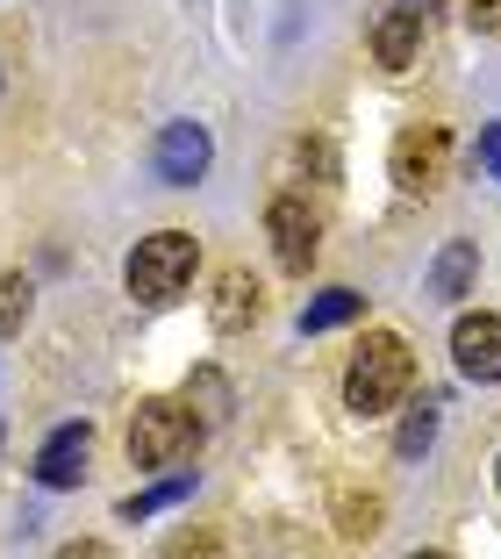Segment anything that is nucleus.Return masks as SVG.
<instances>
[{"label": "nucleus", "mask_w": 501, "mask_h": 559, "mask_svg": "<svg viewBox=\"0 0 501 559\" xmlns=\"http://www.w3.org/2000/svg\"><path fill=\"white\" fill-rule=\"evenodd\" d=\"M416 388V352L394 330H366V345L344 366V409L351 416H394Z\"/></svg>", "instance_id": "f257e3e1"}, {"label": "nucleus", "mask_w": 501, "mask_h": 559, "mask_svg": "<svg viewBox=\"0 0 501 559\" xmlns=\"http://www.w3.org/2000/svg\"><path fill=\"white\" fill-rule=\"evenodd\" d=\"M201 438H208V424H201L187 402H165V395H151V402H136V416H130V466L136 474H151V466H179V460H194L201 452Z\"/></svg>", "instance_id": "f03ea898"}, {"label": "nucleus", "mask_w": 501, "mask_h": 559, "mask_svg": "<svg viewBox=\"0 0 501 559\" xmlns=\"http://www.w3.org/2000/svg\"><path fill=\"white\" fill-rule=\"evenodd\" d=\"M194 273H201V237L194 230H158L130 251V273L122 280H130V295L144 309H165V301H179L194 287Z\"/></svg>", "instance_id": "7ed1b4c3"}, {"label": "nucleus", "mask_w": 501, "mask_h": 559, "mask_svg": "<svg viewBox=\"0 0 501 559\" xmlns=\"http://www.w3.org/2000/svg\"><path fill=\"white\" fill-rule=\"evenodd\" d=\"M444 173H452V130L444 122H416V130L394 136V158H387V180L402 187L408 201H430L437 187H444Z\"/></svg>", "instance_id": "20e7f679"}, {"label": "nucleus", "mask_w": 501, "mask_h": 559, "mask_svg": "<svg viewBox=\"0 0 501 559\" xmlns=\"http://www.w3.org/2000/svg\"><path fill=\"white\" fill-rule=\"evenodd\" d=\"M265 237H273V259L287 265V273H308V265L323 259V215L308 209L301 194H279L273 209H265Z\"/></svg>", "instance_id": "39448f33"}, {"label": "nucleus", "mask_w": 501, "mask_h": 559, "mask_svg": "<svg viewBox=\"0 0 501 559\" xmlns=\"http://www.w3.org/2000/svg\"><path fill=\"white\" fill-rule=\"evenodd\" d=\"M208 165H215V136L201 130V122H165L158 144H151V173H158L165 187H194Z\"/></svg>", "instance_id": "423d86ee"}, {"label": "nucleus", "mask_w": 501, "mask_h": 559, "mask_svg": "<svg viewBox=\"0 0 501 559\" xmlns=\"http://www.w3.org/2000/svg\"><path fill=\"white\" fill-rule=\"evenodd\" d=\"M452 366L466 380H480V388H494L501 380V316H487V309H466L452 323Z\"/></svg>", "instance_id": "0eeeda50"}, {"label": "nucleus", "mask_w": 501, "mask_h": 559, "mask_svg": "<svg viewBox=\"0 0 501 559\" xmlns=\"http://www.w3.org/2000/svg\"><path fill=\"white\" fill-rule=\"evenodd\" d=\"M86 460H94V424H58L44 438V452H36V488H50V495L80 488Z\"/></svg>", "instance_id": "6e6552de"}, {"label": "nucleus", "mask_w": 501, "mask_h": 559, "mask_svg": "<svg viewBox=\"0 0 501 559\" xmlns=\"http://www.w3.org/2000/svg\"><path fill=\"white\" fill-rule=\"evenodd\" d=\"M259 316H265L259 280L243 273V265H223V280H215V295H208V323L223 330V337H237V330H251Z\"/></svg>", "instance_id": "1a4fd4ad"}, {"label": "nucleus", "mask_w": 501, "mask_h": 559, "mask_svg": "<svg viewBox=\"0 0 501 559\" xmlns=\"http://www.w3.org/2000/svg\"><path fill=\"white\" fill-rule=\"evenodd\" d=\"M422 29H430V22L408 15V8L380 15V22H372V58H380L387 72H408V66H416V50H422Z\"/></svg>", "instance_id": "9d476101"}, {"label": "nucleus", "mask_w": 501, "mask_h": 559, "mask_svg": "<svg viewBox=\"0 0 501 559\" xmlns=\"http://www.w3.org/2000/svg\"><path fill=\"white\" fill-rule=\"evenodd\" d=\"M473 280H480V245L452 237V245L437 251V265H430V295H437V301H466Z\"/></svg>", "instance_id": "9b49d317"}, {"label": "nucleus", "mask_w": 501, "mask_h": 559, "mask_svg": "<svg viewBox=\"0 0 501 559\" xmlns=\"http://www.w3.org/2000/svg\"><path fill=\"white\" fill-rule=\"evenodd\" d=\"M366 316V295H351V287H330V295H315L301 309V330L308 337H323V330H344V323H358Z\"/></svg>", "instance_id": "f8f14e48"}, {"label": "nucleus", "mask_w": 501, "mask_h": 559, "mask_svg": "<svg viewBox=\"0 0 501 559\" xmlns=\"http://www.w3.org/2000/svg\"><path fill=\"white\" fill-rule=\"evenodd\" d=\"M187 495H194V474H187V466H179L172 480H158V488H144V495H130V502H122V524H144V516H158V510H179V502H187Z\"/></svg>", "instance_id": "ddd939ff"}, {"label": "nucleus", "mask_w": 501, "mask_h": 559, "mask_svg": "<svg viewBox=\"0 0 501 559\" xmlns=\"http://www.w3.org/2000/svg\"><path fill=\"white\" fill-rule=\"evenodd\" d=\"M380 516H387V502H380V495H337V531L351 545L380 538Z\"/></svg>", "instance_id": "4468645a"}, {"label": "nucleus", "mask_w": 501, "mask_h": 559, "mask_svg": "<svg viewBox=\"0 0 501 559\" xmlns=\"http://www.w3.org/2000/svg\"><path fill=\"white\" fill-rule=\"evenodd\" d=\"M315 180V187H330L337 180V151L323 144V136H301V144H287V180Z\"/></svg>", "instance_id": "2eb2a0df"}, {"label": "nucleus", "mask_w": 501, "mask_h": 559, "mask_svg": "<svg viewBox=\"0 0 501 559\" xmlns=\"http://www.w3.org/2000/svg\"><path fill=\"white\" fill-rule=\"evenodd\" d=\"M187 409H201V424H208V430L229 416V380L215 373V366H201V373L187 380Z\"/></svg>", "instance_id": "dca6fc26"}, {"label": "nucleus", "mask_w": 501, "mask_h": 559, "mask_svg": "<svg viewBox=\"0 0 501 559\" xmlns=\"http://www.w3.org/2000/svg\"><path fill=\"white\" fill-rule=\"evenodd\" d=\"M29 309H36L29 273H0V337H15V330L29 323Z\"/></svg>", "instance_id": "f3484780"}, {"label": "nucleus", "mask_w": 501, "mask_h": 559, "mask_svg": "<svg viewBox=\"0 0 501 559\" xmlns=\"http://www.w3.org/2000/svg\"><path fill=\"white\" fill-rule=\"evenodd\" d=\"M430 438H437V402H416V409L402 416V430H394V452H402V460H422Z\"/></svg>", "instance_id": "a211bd4d"}, {"label": "nucleus", "mask_w": 501, "mask_h": 559, "mask_svg": "<svg viewBox=\"0 0 501 559\" xmlns=\"http://www.w3.org/2000/svg\"><path fill=\"white\" fill-rule=\"evenodd\" d=\"M165 559H223V545H215L208 531H179V538L165 545Z\"/></svg>", "instance_id": "6ab92c4d"}, {"label": "nucleus", "mask_w": 501, "mask_h": 559, "mask_svg": "<svg viewBox=\"0 0 501 559\" xmlns=\"http://www.w3.org/2000/svg\"><path fill=\"white\" fill-rule=\"evenodd\" d=\"M473 158H480V173L501 187V122H480V144H473Z\"/></svg>", "instance_id": "aec40b11"}, {"label": "nucleus", "mask_w": 501, "mask_h": 559, "mask_svg": "<svg viewBox=\"0 0 501 559\" xmlns=\"http://www.w3.org/2000/svg\"><path fill=\"white\" fill-rule=\"evenodd\" d=\"M466 29L473 36H494L501 29V0H466Z\"/></svg>", "instance_id": "412c9836"}, {"label": "nucleus", "mask_w": 501, "mask_h": 559, "mask_svg": "<svg viewBox=\"0 0 501 559\" xmlns=\"http://www.w3.org/2000/svg\"><path fill=\"white\" fill-rule=\"evenodd\" d=\"M50 559H115V552H108V545H100V538H72V545H58V552H50Z\"/></svg>", "instance_id": "4be33fe9"}, {"label": "nucleus", "mask_w": 501, "mask_h": 559, "mask_svg": "<svg viewBox=\"0 0 501 559\" xmlns=\"http://www.w3.org/2000/svg\"><path fill=\"white\" fill-rule=\"evenodd\" d=\"M394 8H408V15H422V22H430L437 8H444V0H394Z\"/></svg>", "instance_id": "5701e85b"}, {"label": "nucleus", "mask_w": 501, "mask_h": 559, "mask_svg": "<svg viewBox=\"0 0 501 559\" xmlns=\"http://www.w3.org/2000/svg\"><path fill=\"white\" fill-rule=\"evenodd\" d=\"M408 559H452V552H408Z\"/></svg>", "instance_id": "b1692460"}, {"label": "nucleus", "mask_w": 501, "mask_h": 559, "mask_svg": "<svg viewBox=\"0 0 501 559\" xmlns=\"http://www.w3.org/2000/svg\"><path fill=\"white\" fill-rule=\"evenodd\" d=\"M494 488H501V460H494Z\"/></svg>", "instance_id": "393cba45"}]
</instances>
